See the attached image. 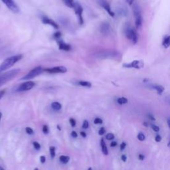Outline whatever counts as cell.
Listing matches in <instances>:
<instances>
[{"instance_id":"obj_43","label":"cell","mask_w":170,"mask_h":170,"mask_svg":"<svg viewBox=\"0 0 170 170\" xmlns=\"http://www.w3.org/2000/svg\"><path fill=\"white\" fill-rule=\"evenodd\" d=\"M121 159H122V160L124 162H126V160H127V157H126V155H122L121 156Z\"/></svg>"},{"instance_id":"obj_35","label":"cell","mask_w":170,"mask_h":170,"mask_svg":"<svg viewBox=\"0 0 170 170\" xmlns=\"http://www.w3.org/2000/svg\"><path fill=\"white\" fill-rule=\"evenodd\" d=\"M151 126L152 129H153V130L154 132H158L160 131V127L156 125H154V124H151Z\"/></svg>"},{"instance_id":"obj_29","label":"cell","mask_w":170,"mask_h":170,"mask_svg":"<svg viewBox=\"0 0 170 170\" xmlns=\"http://www.w3.org/2000/svg\"><path fill=\"white\" fill-rule=\"evenodd\" d=\"M25 132L29 135H32L34 133L33 130L31 127H26L25 128Z\"/></svg>"},{"instance_id":"obj_21","label":"cell","mask_w":170,"mask_h":170,"mask_svg":"<svg viewBox=\"0 0 170 170\" xmlns=\"http://www.w3.org/2000/svg\"><path fill=\"white\" fill-rule=\"evenodd\" d=\"M60 162L63 164H67L70 160V157L68 155H60L59 157Z\"/></svg>"},{"instance_id":"obj_46","label":"cell","mask_w":170,"mask_h":170,"mask_svg":"<svg viewBox=\"0 0 170 170\" xmlns=\"http://www.w3.org/2000/svg\"><path fill=\"white\" fill-rule=\"evenodd\" d=\"M117 146V142H112L111 143H110V146L112 147H116Z\"/></svg>"},{"instance_id":"obj_36","label":"cell","mask_w":170,"mask_h":170,"mask_svg":"<svg viewBox=\"0 0 170 170\" xmlns=\"http://www.w3.org/2000/svg\"><path fill=\"white\" fill-rule=\"evenodd\" d=\"M40 162L41 164H45L46 162V157L45 155L40 156Z\"/></svg>"},{"instance_id":"obj_28","label":"cell","mask_w":170,"mask_h":170,"mask_svg":"<svg viewBox=\"0 0 170 170\" xmlns=\"http://www.w3.org/2000/svg\"><path fill=\"white\" fill-rule=\"evenodd\" d=\"M42 131L45 134H48L49 132V127H48L47 125H43V128H42Z\"/></svg>"},{"instance_id":"obj_37","label":"cell","mask_w":170,"mask_h":170,"mask_svg":"<svg viewBox=\"0 0 170 170\" xmlns=\"http://www.w3.org/2000/svg\"><path fill=\"white\" fill-rule=\"evenodd\" d=\"M155 140L157 142H160L162 141V137H161V136H160V135H157L155 138Z\"/></svg>"},{"instance_id":"obj_52","label":"cell","mask_w":170,"mask_h":170,"mask_svg":"<svg viewBox=\"0 0 170 170\" xmlns=\"http://www.w3.org/2000/svg\"><path fill=\"white\" fill-rule=\"evenodd\" d=\"M88 170H93V169H92V168H89L88 169Z\"/></svg>"},{"instance_id":"obj_27","label":"cell","mask_w":170,"mask_h":170,"mask_svg":"<svg viewBox=\"0 0 170 170\" xmlns=\"http://www.w3.org/2000/svg\"><path fill=\"white\" fill-rule=\"evenodd\" d=\"M61 36H62V33L60 31H56V33H55L53 34V37L55 39H56V40H59V39H60V38L61 37Z\"/></svg>"},{"instance_id":"obj_24","label":"cell","mask_w":170,"mask_h":170,"mask_svg":"<svg viewBox=\"0 0 170 170\" xmlns=\"http://www.w3.org/2000/svg\"><path fill=\"white\" fill-rule=\"evenodd\" d=\"M49 152H50V155L52 159L55 158V157L56 155V147L55 146H50L49 147Z\"/></svg>"},{"instance_id":"obj_51","label":"cell","mask_w":170,"mask_h":170,"mask_svg":"<svg viewBox=\"0 0 170 170\" xmlns=\"http://www.w3.org/2000/svg\"><path fill=\"white\" fill-rule=\"evenodd\" d=\"M0 170H5L2 167H0Z\"/></svg>"},{"instance_id":"obj_40","label":"cell","mask_w":170,"mask_h":170,"mask_svg":"<svg viewBox=\"0 0 170 170\" xmlns=\"http://www.w3.org/2000/svg\"><path fill=\"white\" fill-rule=\"evenodd\" d=\"M126 3H128L130 6H133V4L135 3V0H126Z\"/></svg>"},{"instance_id":"obj_47","label":"cell","mask_w":170,"mask_h":170,"mask_svg":"<svg viewBox=\"0 0 170 170\" xmlns=\"http://www.w3.org/2000/svg\"><path fill=\"white\" fill-rule=\"evenodd\" d=\"M56 128H57L58 130H59V131H60V130H62L61 127H60V126L59 124H57V125H56Z\"/></svg>"},{"instance_id":"obj_48","label":"cell","mask_w":170,"mask_h":170,"mask_svg":"<svg viewBox=\"0 0 170 170\" xmlns=\"http://www.w3.org/2000/svg\"><path fill=\"white\" fill-rule=\"evenodd\" d=\"M143 125L144 126H146V127H147V126H148V124H147V122H144L143 123Z\"/></svg>"},{"instance_id":"obj_12","label":"cell","mask_w":170,"mask_h":170,"mask_svg":"<svg viewBox=\"0 0 170 170\" xmlns=\"http://www.w3.org/2000/svg\"><path fill=\"white\" fill-rule=\"evenodd\" d=\"M99 3L100 5H101L104 10H105V11L108 13L109 15L112 17H114L115 14L112 11L110 4H109V3L106 1V0H99Z\"/></svg>"},{"instance_id":"obj_34","label":"cell","mask_w":170,"mask_h":170,"mask_svg":"<svg viewBox=\"0 0 170 170\" xmlns=\"http://www.w3.org/2000/svg\"><path fill=\"white\" fill-rule=\"evenodd\" d=\"M105 133H106V129L104 127L101 128L98 130V134L100 135V136H102V135H104Z\"/></svg>"},{"instance_id":"obj_45","label":"cell","mask_w":170,"mask_h":170,"mask_svg":"<svg viewBox=\"0 0 170 170\" xmlns=\"http://www.w3.org/2000/svg\"><path fill=\"white\" fill-rule=\"evenodd\" d=\"M138 158H139V160L142 161V160H144V155H142V154H139V155H138Z\"/></svg>"},{"instance_id":"obj_32","label":"cell","mask_w":170,"mask_h":170,"mask_svg":"<svg viewBox=\"0 0 170 170\" xmlns=\"http://www.w3.org/2000/svg\"><path fill=\"white\" fill-rule=\"evenodd\" d=\"M114 138H115L114 135L112 133H109V134H106V138L108 139V140H112V139H114Z\"/></svg>"},{"instance_id":"obj_3","label":"cell","mask_w":170,"mask_h":170,"mask_svg":"<svg viewBox=\"0 0 170 170\" xmlns=\"http://www.w3.org/2000/svg\"><path fill=\"white\" fill-rule=\"evenodd\" d=\"M21 70L19 68H16L11 70L8 72H6L0 75V86L6 84V82L12 80L19 73Z\"/></svg>"},{"instance_id":"obj_7","label":"cell","mask_w":170,"mask_h":170,"mask_svg":"<svg viewBox=\"0 0 170 170\" xmlns=\"http://www.w3.org/2000/svg\"><path fill=\"white\" fill-rule=\"evenodd\" d=\"M144 67V63L143 60H134L133 61L129 63L123 64V67L128 68H136V69H141Z\"/></svg>"},{"instance_id":"obj_39","label":"cell","mask_w":170,"mask_h":170,"mask_svg":"<svg viewBox=\"0 0 170 170\" xmlns=\"http://www.w3.org/2000/svg\"><path fill=\"white\" fill-rule=\"evenodd\" d=\"M71 135V136L74 138H77L78 137V134L75 131H72Z\"/></svg>"},{"instance_id":"obj_42","label":"cell","mask_w":170,"mask_h":170,"mask_svg":"<svg viewBox=\"0 0 170 170\" xmlns=\"http://www.w3.org/2000/svg\"><path fill=\"white\" fill-rule=\"evenodd\" d=\"M147 116H148V118H150L151 121H155V118L154 117V116L152 115V114H147Z\"/></svg>"},{"instance_id":"obj_15","label":"cell","mask_w":170,"mask_h":170,"mask_svg":"<svg viewBox=\"0 0 170 170\" xmlns=\"http://www.w3.org/2000/svg\"><path fill=\"white\" fill-rule=\"evenodd\" d=\"M100 30L102 34L104 35H108L110 33L112 28L110 27V25L107 22H104L101 25V27H100Z\"/></svg>"},{"instance_id":"obj_30","label":"cell","mask_w":170,"mask_h":170,"mask_svg":"<svg viewBox=\"0 0 170 170\" xmlns=\"http://www.w3.org/2000/svg\"><path fill=\"white\" fill-rule=\"evenodd\" d=\"M145 138H146L145 135L143 134H142V133H139V134L138 135V139H139V141L142 142V141H143V140H145Z\"/></svg>"},{"instance_id":"obj_17","label":"cell","mask_w":170,"mask_h":170,"mask_svg":"<svg viewBox=\"0 0 170 170\" xmlns=\"http://www.w3.org/2000/svg\"><path fill=\"white\" fill-rule=\"evenodd\" d=\"M101 149H102V153L104 155H108V148H107L106 144L105 143V141H104V139L103 138H102L101 140Z\"/></svg>"},{"instance_id":"obj_8","label":"cell","mask_w":170,"mask_h":170,"mask_svg":"<svg viewBox=\"0 0 170 170\" xmlns=\"http://www.w3.org/2000/svg\"><path fill=\"white\" fill-rule=\"evenodd\" d=\"M43 71L49 74H63L67 72V68L64 66H57L53 68H47Z\"/></svg>"},{"instance_id":"obj_9","label":"cell","mask_w":170,"mask_h":170,"mask_svg":"<svg viewBox=\"0 0 170 170\" xmlns=\"http://www.w3.org/2000/svg\"><path fill=\"white\" fill-rule=\"evenodd\" d=\"M3 3L5 4L9 10H11L12 12L17 14L19 11V8L17 6L14 0H2Z\"/></svg>"},{"instance_id":"obj_26","label":"cell","mask_w":170,"mask_h":170,"mask_svg":"<svg viewBox=\"0 0 170 170\" xmlns=\"http://www.w3.org/2000/svg\"><path fill=\"white\" fill-rule=\"evenodd\" d=\"M33 146L34 147V148L35 150H40L41 149V145H40V143H39L38 142H33Z\"/></svg>"},{"instance_id":"obj_1","label":"cell","mask_w":170,"mask_h":170,"mask_svg":"<svg viewBox=\"0 0 170 170\" xmlns=\"http://www.w3.org/2000/svg\"><path fill=\"white\" fill-rule=\"evenodd\" d=\"M23 58V55H16L10 56V57L7 58L6 60H4L3 63L0 64V73H2L6 71V70L10 68L14 65L17 63L21 59Z\"/></svg>"},{"instance_id":"obj_25","label":"cell","mask_w":170,"mask_h":170,"mask_svg":"<svg viewBox=\"0 0 170 170\" xmlns=\"http://www.w3.org/2000/svg\"><path fill=\"white\" fill-rule=\"evenodd\" d=\"M69 123H70V125L71 126V127L74 128V127H75V126L77 124V122H76L75 119H74L73 118H71L69 119Z\"/></svg>"},{"instance_id":"obj_11","label":"cell","mask_w":170,"mask_h":170,"mask_svg":"<svg viewBox=\"0 0 170 170\" xmlns=\"http://www.w3.org/2000/svg\"><path fill=\"white\" fill-rule=\"evenodd\" d=\"M119 53L116 51H104L97 55L98 57L104 59H115L119 56Z\"/></svg>"},{"instance_id":"obj_33","label":"cell","mask_w":170,"mask_h":170,"mask_svg":"<svg viewBox=\"0 0 170 170\" xmlns=\"http://www.w3.org/2000/svg\"><path fill=\"white\" fill-rule=\"evenodd\" d=\"M89 127V122L88 120H85L83 122V124H82V128L84 129H87Z\"/></svg>"},{"instance_id":"obj_41","label":"cell","mask_w":170,"mask_h":170,"mask_svg":"<svg viewBox=\"0 0 170 170\" xmlns=\"http://www.w3.org/2000/svg\"><path fill=\"white\" fill-rule=\"evenodd\" d=\"M5 93H6V90H2L0 91V100H1V98L3 97Z\"/></svg>"},{"instance_id":"obj_31","label":"cell","mask_w":170,"mask_h":170,"mask_svg":"<svg viewBox=\"0 0 170 170\" xmlns=\"http://www.w3.org/2000/svg\"><path fill=\"white\" fill-rule=\"evenodd\" d=\"M103 122V120L100 118H96L94 120V124H101Z\"/></svg>"},{"instance_id":"obj_38","label":"cell","mask_w":170,"mask_h":170,"mask_svg":"<svg viewBox=\"0 0 170 170\" xmlns=\"http://www.w3.org/2000/svg\"><path fill=\"white\" fill-rule=\"evenodd\" d=\"M126 146V143L125 142H122L121 143V145H120V150L121 151H122L125 149V147Z\"/></svg>"},{"instance_id":"obj_53","label":"cell","mask_w":170,"mask_h":170,"mask_svg":"<svg viewBox=\"0 0 170 170\" xmlns=\"http://www.w3.org/2000/svg\"><path fill=\"white\" fill-rule=\"evenodd\" d=\"M33 170H39V169H38L37 168H35Z\"/></svg>"},{"instance_id":"obj_4","label":"cell","mask_w":170,"mask_h":170,"mask_svg":"<svg viewBox=\"0 0 170 170\" xmlns=\"http://www.w3.org/2000/svg\"><path fill=\"white\" fill-rule=\"evenodd\" d=\"M124 33L126 38L128 39L133 44H136L138 40V37L136 30L130 27V26H127L124 28Z\"/></svg>"},{"instance_id":"obj_22","label":"cell","mask_w":170,"mask_h":170,"mask_svg":"<svg viewBox=\"0 0 170 170\" xmlns=\"http://www.w3.org/2000/svg\"><path fill=\"white\" fill-rule=\"evenodd\" d=\"M63 2L64 3L65 6H67L69 8H73V9L75 3L74 2V0H63Z\"/></svg>"},{"instance_id":"obj_50","label":"cell","mask_w":170,"mask_h":170,"mask_svg":"<svg viewBox=\"0 0 170 170\" xmlns=\"http://www.w3.org/2000/svg\"><path fill=\"white\" fill-rule=\"evenodd\" d=\"M2 113L0 112V121H1V119H2Z\"/></svg>"},{"instance_id":"obj_18","label":"cell","mask_w":170,"mask_h":170,"mask_svg":"<svg viewBox=\"0 0 170 170\" xmlns=\"http://www.w3.org/2000/svg\"><path fill=\"white\" fill-rule=\"evenodd\" d=\"M162 45L165 49H168V48L170 47V35H167L164 38Z\"/></svg>"},{"instance_id":"obj_6","label":"cell","mask_w":170,"mask_h":170,"mask_svg":"<svg viewBox=\"0 0 170 170\" xmlns=\"http://www.w3.org/2000/svg\"><path fill=\"white\" fill-rule=\"evenodd\" d=\"M73 10L75 11L76 15L78 17V21H79L80 25L84 23L83 17H82V13H83V8L81 6V4L78 2H75V5L73 7Z\"/></svg>"},{"instance_id":"obj_5","label":"cell","mask_w":170,"mask_h":170,"mask_svg":"<svg viewBox=\"0 0 170 170\" xmlns=\"http://www.w3.org/2000/svg\"><path fill=\"white\" fill-rule=\"evenodd\" d=\"M43 69L42 67L37 66V67L32 69L31 71H29L27 74V75L24 76L23 78H21V80L23 81V80L32 79V78H35L36 77L39 76V75H41V74L43 73Z\"/></svg>"},{"instance_id":"obj_14","label":"cell","mask_w":170,"mask_h":170,"mask_svg":"<svg viewBox=\"0 0 170 170\" xmlns=\"http://www.w3.org/2000/svg\"><path fill=\"white\" fill-rule=\"evenodd\" d=\"M56 43H57L58 46H59V49L60 51H70L72 49L71 45L67 44V43H64L62 40V39H59V40H56Z\"/></svg>"},{"instance_id":"obj_10","label":"cell","mask_w":170,"mask_h":170,"mask_svg":"<svg viewBox=\"0 0 170 170\" xmlns=\"http://www.w3.org/2000/svg\"><path fill=\"white\" fill-rule=\"evenodd\" d=\"M35 82L33 81L25 82L19 86L17 90L18 91V92H24V91H28L29 90H31L35 86Z\"/></svg>"},{"instance_id":"obj_54","label":"cell","mask_w":170,"mask_h":170,"mask_svg":"<svg viewBox=\"0 0 170 170\" xmlns=\"http://www.w3.org/2000/svg\"><path fill=\"white\" fill-rule=\"evenodd\" d=\"M168 147L170 148V142H169V143H168Z\"/></svg>"},{"instance_id":"obj_44","label":"cell","mask_w":170,"mask_h":170,"mask_svg":"<svg viewBox=\"0 0 170 170\" xmlns=\"http://www.w3.org/2000/svg\"><path fill=\"white\" fill-rule=\"evenodd\" d=\"M80 134H81V136L82 137V138H85L86 137V134L85 132H83V131H81L80 132Z\"/></svg>"},{"instance_id":"obj_19","label":"cell","mask_w":170,"mask_h":170,"mask_svg":"<svg viewBox=\"0 0 170 170\" xmlns=\"http://www.w3.org/2000/svg\"><path fill=\"white\" fill-rule=\"evenodd\" d=\"M51 108L53 110H54L55 111H59L60 110V109H61L62 105H61V104L59 103V102H53L51 104Z\"/></svg>"},{"instance_id":"obj_23","label":"cell","mask_w":170,"mask_h":170,"mask_svg":"<svg viewBox=\"0 0 170 170\" xmlns=\"http://www.w3.org/2000/svg\"><path fill=\"white\" fill-rule=\"evenodd\" d=\"M128 99L125 97H120L117 99V102L120 105H122V104H125L128 103Z\"/></svg>"},{"instance_id":"obj_2","label":"cell","mask_w":170,"mask_h":170,"mask_svg":"<svg viewBox=\"0 0 170 170\" xmlns=\"http://www.w3.org/2000/svg\"><path fill=\"white\" fill-rule=\"evenodd\" d=\"M133 12L135 17V25H136V27L137 29H141L143 24V17L142 15L140 7L136 3H134L133 4Z\"/></svg>"},{"instance_id":"obj_13","label":"cell","mask_w":170,"mask_h":170,"mask_svg":"<svg viewBox=\"0 0 170 170\" xmlns=\"http://www.w3.org/2000/svg\"><path fill=\"white\" fill-rule=\"evenodd\" d=\"M41 21H42V23L43 24L51 25V26H52V27H53L55 29H59L58 24L56 23L54 20H53L52 19L49 18V17H48L45 16V15L41 17Z\"/></svg>"},{"instance_id":"obj_20","label":"cell","mask_w":170,"mask_h":170,"mask_svg":"<svg viewBox=\"0 0 170 170\" xmlns=\"http://www.w3.org/2000/svg\"><path fill=\"white\" fill-rule=\"evenodd\" d=\"M78 85L81 86L87 87V88H90V87L92 86V84H91V82H90L89 81H78Z\"/></svg>"},{"instance_id":"obj_49","label":"cell","mask_w":170,"mask_h":170,"mask_svg":"<svg viewBox=\"0 0 170 170\" xmlns=\"http://www.w3.org/2000/svg\"><path fill=\"white\" fill-rule=\"evenodd\" d=\"M167 122H168V124L169 128V129H170V120H169V119H168Z\"/></svg>"},{"instance_id":"obj_16","label":"cell","mask_w":170,"mask_h":170,"mask_svg":"<svg viewBox=\"0 0 170 170\" xmlns=\"http://www.w3.org/2000/svg\"><path fill=\"white\" fill-rule=\"evenodd\" d=\"M150 87L152 89L155 90L157 93H158V94H162V93L164 92L165 90V88L162 86V85H155V84H151L150 85Z\"/></svg>"}]
</instances>
